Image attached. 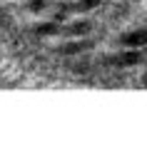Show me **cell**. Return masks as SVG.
Wrapping results in <instances>:
<instances>
[{"label":"cell","instance_id":"6da1fadb","mask_svg":"<svg viewBox=\"0 0 147 149\" xmlns=\"http://www.w3.org/2000/svg\"><path fill=\"white\" fill-rule=\"evenodd\" d=\"M145 42H147V30H135L122 35V45H127V47H140Z\"/></svg>","mask_w":147,"mask_h":149},{"label":"cell","instance_id":"52a82bcc","mask_svg":"<svg viewBox=\"0 0 147 149\" xmlns=\"http://www.w3.org/2000/svg\"><path fill=\"white\" fill-rule=\"evenodd\" d=\"M42 8H45V0H30V10H32V13L42 10Z\"/></svg>","mask_w":147,"mask_h":149},{"label":"cell","instance_id":"8992f818","mask_svg":"<svg viewBox=\"0 0 147 149\" xmlns=\"http://www.w3.org/2000/svg\"><path fill=\"white\" fill-rule=\"evenodd\" d=\"M120 60H122L125 65H135V62H140V52H125Z\"/></svg>","mask_w":147,"mask_h":149},{"label":"cell","instance_id":"7a4b0ae2","mask_svg":"<svg viewBox=\"0 0 147 149\" xmlns=\"http://www.w3.org/2000/svg\"><path fill=\"white\" fill-rule=\"evenodd\" d=\"M95 5H100V0H80L77 5H75V10H80V13H87V10H92Z\"/></svg>","mask_w":147,"mask_h":149},{"label":"cell","instance_id":"277c9868","mask_svg":"<svg viewBox=\"0 0 147 149\" xmlns=\"http://www.w3.org/2000/svg\"><path fill=\"white\" fill-rule=\"evenodd\" d=\"M72 32H75V35H87V32H90V22H85V20L75 22V25H72Z\"/></svg>","mask_w":147,"mask_h":149},{"label":"cell","instance_id":"5b68a950","mask_svg":"<svg viewBox=\"0 0 147 149\" xmlns=\"http://www.w3.org/2000/svg\"><path fill=\"white\" fill-rule=\"evenodd\" d=\"M55 32H58V25H53V22H45L37 27V35H55Z\"/></svg>","mask_w":147,"mask_h":149},{"label":"cell","instance_id":"3957f363","mask_svg":"<svg viewBox=\"0 0 147 149\" xmlns=\"http://www.w3.org/2000/svg\"><path fill=\"white\" fill-rule=\"evenodd\" d=\"M87 47V42H72V45H68V47H63L60 52L63 55H75V52H80V50H85Z\"/></svg>","mask_w":147,"mask_h":149}]
</instances>
